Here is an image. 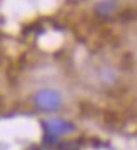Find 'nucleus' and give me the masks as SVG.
<instances>
[{
	"label": "nucleus",
	"mask_w": 137,
	"mask_h": 150,
	"mask_svg": "<svg viewBox=\"0 0 137 150\" xmlns=\"http://www.w3.org/2000/svg\"><path fill=\"white\" fill-rule=\"evenodd\" d=\"M79 149V144L75 142H65V144L60 145V150H77Z\"/></svg>",
	"instance_id": "obj_3"
},
{
	"label": "nucleus",
	"mask_w": 137,
	"mask_h": 150,
	"mask_svg": "<svg viewBox=\"0 0 137 150\" xmlns=\"http://www.w3.org/2000/svg\"><path fill=\"white\" fill-rule=\"evenodd\" d=\"M62 95L54 88H42L35 92L34 95V103L39 110L42 112H57L62 107Z\"/></svg>",
	"instance_id": "obj_1"
},
{
	"label": "nucleus",
	"mask_w": 137,
	"mask_h": 150,
	"mask_svg": "<svg viewBox=\"0 0 137 150\" xmlns=\"http://www.w3.org/2000/svg\"><path fill=\"white\" fill-rule=\"evenodd\" d=\"M44 129H45V135H47L49 142H54L55 139H59L60 135H67L74 130V125L67 120L62 118H52L44 122Z\"/></svg>",
	"instance_id": "obj_2"
}]
</instances>
